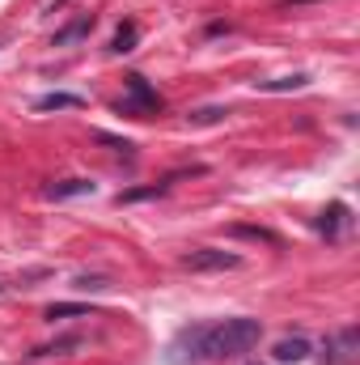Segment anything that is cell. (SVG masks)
Wrapping results in <instances>:
<instances>
[{
  "label": "cell",
  "instance_id": "6",
  "mask_svg": "<svg viewBox=\"0 0 360 365\" xmlns=\"http://www.w3.org/2000/svg\"><path fill=\"white\" fill-rule=\"evenodd\" d=\"M309 357V340H280L275 344V361H305Z\"/></svg>",
  "mask_w": 360,
  "mask_h": 365
},
{
  "label": "cell",
  "instance_id": "13",
  "mask_svg": "<svg viewBox=\"0 0 360 365\" xmlns=\"http://www.w3.org/2000/svg\"><path fill=\"white\" fill-rule=\"evenodd\" d=\"M233 234H242V238H259V242H275V234H268V230H255V225H238Z\"/></svg>",
  "mask_w": 360,
  "mask_h": 365
},
{
  "label": "cell",
  "instance_id": "11",
  "mask_svg": "<svg viewBox=\"0 0 360 365\" xmlns=\"http://www.w3.org/2000/svg\"><path fill=\"white\" fill-rule=\"evenodd\" d=\"M136 34H140V30H136V21H127V26H119V34H115V43H110V51H119V56H123V51H132V43H136Z\"/></svg>",
  "mask_w": 360,
  "mask_h": 365
},
{
  "label": "cell",
  "instance_id": "10",
  "mask_svg": "<svg viewBox=\"0 0 360 365\" xmlns=\"http://www.w3.org/2000/svg\"><path fill=\"white\" fill-rule=\"evenodd\" d=\"M90 30H93L90 17H77V21H68V26L55 34V47H68V43H77V38H81V34H90Z\"/></svg>",
  "mask_w": 360,
  "mask_h": 365
},
{
  "label": "cell",
  "instance_id": "3",
  "mask_svg": "<svg viewBox=\"0 0 360 365\" xmlns=\"http://www.w3.org/2000/svg\"><path fill=\"white\" fill-rule=\"evenodd\" d=\"M238 264H242L238 255L216 251V247H195V251L182 255V268H191V272H233Z\"/></svg>",
  "mask_w": 360,
  "mask_h": 365
},
{
  "label": "cell",
  "instance_id": "5",
  "mask_svg": "<svg viewBox=\"0 0 360 365\" xmlns=\"http://www.w3.org/2000/svg\"><path fill=\"white\" fill-rule=\"evenodd\" d=\"M43 319L55 323V319H97V314H93L90 306H77V302H55V306L43 310Z\"/></svg>",
  "mask_w": 360,
  "mask_h": 365
},
{
  "label": "cell",
  "instance_id": "9",
  "mask_svg": "<svg viewBox=\"0 0 360 365\" xmlns=\"http://www.w3.org/2000/svg\"><path fill=\"white\" fill-rule=\"evenodd\" d=\"M68 106H81V98L77 93H43L34 102V110H68Z\"/></svg>",
  "mask_w": 360,
  "mask_h": 365
},
{
  "label": "cell",
  "instance_id": "7",
  "mask_svg": "<svg viewBox=\"0 0 360 365\" xmlns=\"http://www.w3.org/2000/svg\"><path fill=\"white\" fill-rule=\"evenodd\" d=\"M263 93H284V90H305L309 86V77L305 73H292V77H275V81H255Z\"/></svg>",
  "mask_w": 360,
  "mask_h": 365
},
{
  "label": "cell",
  "instance_id": "4",
  "mask_svg": "<svg viewBox=\"0 0 360 365\" xmlns=\"http://www.w3.org/2000/svg\"><path fill=\"white\" fill-rule=\"evenodd\" d=\"M73 195H93V182L90 179H64V182H51L47 187V200H73Z\"/></svg>",
  "mask_w": 360,
  "mask_h": 365
},
{
  "label": "cell",
  "instance_id": "16",
  "mask_svg": "<svg viewBox=\"0 0 360 365\" xmlns=\"http://www.w3.org/2000/svg\"><path fill=\"white\" fill-rule=\"evenodd\" d=\"M0 289H4V284H0Z\"/></svg>",
  "mask_w": 360,
  "mask_h": 365
},
{
  "label": "cell",
  "instance_id": "12",
  "mask_svg": "<svg viewBox=\"0 0 360 365\" xmlns=\"http://www.w3.org/2000/svg\"><path fill=\"white\" fill-rule=\"evenodd\" d=\"M216 119H225V110H221V106H203V110H195V115H191V123H216Z\"/></svg>",
  "mask_w": 360,
  "mask_h": 365
},
{
  "label": "cell",
  "instance_id": "2",
  "mask_svg": "<svg viewBox=\"0 0 360 365\" xmlns=\"http://www.w3.org/2000/svg\"><path fill=\"white\" fill-rule=\"evenodd\" d=\"M119 110H123V115H157V110H162V98H157V90H153L140 73H132V77H127V98L119 102Z\"/></svg>",
  "mask_w": 360,
  "mask_h": 365
},
{
  "label": "cell",
  "instance_id": "8",
  "mask_svg": "<svg viewBox=\"0 0 360 365\" xmlns=\"http://www.w3.org/2000/svg\"><path fill=\"white\" fill-rule=\"evenodd\" d=\"M344 217H348V208H344V204H331V208L322 212V221H318V230H322L327 238H339V230H344Z\"/></svg>",
  "mask_w": 360,
  "mask_h": 365
},
{
  "label": "cell",
  "instance_id": "15",
  "mask_svg": "<svg viewBox=\"0 0 360 365\" xmlns=\"http://www.w3.org/2000/svg\"><path fill=\"white\" fill-rule=\"evenodd\" d=\"M97 140H102V145H110L115 153H132V140H115V136H106V132H97Z\"/></svg>",
  "mask_w": 360,
  "mask_h": 365
},
{
  "label": "cell",
  "instance_id": "14",
  "mask_svg": "<svg viewBox=\"0 0 360 365\" xmlns=\"http://www.w3.org/2000/svg\"><path fill=\"white\" fill-rule=\"evenodd\" d=\"M77 289H81V293H97V289H110V284H106V280H102V276H77Z\"/></svg>",
  "mask_w": 360,
  "mask_h": 365
},
{
  "label": "cell",
  "instance_id": "1",
  "mask_svg": "<svg viewBox=\"0 0 360 365\" xmlns=\"http://www.w3.org/2000/svg\"><path fill=\"white\" fill-rule=\"evenodd\" d=\"M263 336L259 319H221V323H191L166 349L170 365H203V361H225L238 353H250Z\"/></svg>",
  "mask_w": 360,
  "mask_h": 365
}]
</instances>
